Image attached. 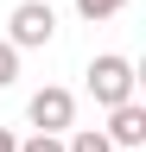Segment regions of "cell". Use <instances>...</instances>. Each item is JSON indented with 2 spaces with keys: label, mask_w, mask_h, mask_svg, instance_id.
Segmentation results:
<instances>
[{
  "label": "cell",
  "mask_w": 146,
  "mask_h": 152,
  "mask_svg": "<svg viewBox=\"0 0 146 152\" xmlns=\"http://www.w3.org/2000/svg\"><path fill=\"white\" fill-rule=\"evenodd\" d=\"M134 64L127 57H114V51H102L95 64H89V95H95L102 108H121V102H134Z\"/></svg>",
  "instance_id": "obj_1"
},
{
  "label": "cell",
  "mask_w": 146,
  "mask_h": 152,
  "mask_svg": "<svg viewBox=\"0 0 146 152\" xmlns=\"http://www.w3.org/2000/svg\"><path fill=\"white\" fill-rule=\"evenodd\" d=\"M51 38H57V13H51L45 0H19L13 19H7V45L13 51H38V45H51Z\"/></svg>",
  "instance_id": "obj_2"
},
{
  "label": "cell",
  "mask_w": 146,
  "mask_h": 152,
  "mask_svg": "<svg viewBox=\"0 0 146 152\" xmlns=\"http://www.w3.org/2000/svg\"><path fill=\"white\" fill-rule=\"evenodd\" d=\"M26 114H32L38 133H64L70 121H76V95H70V89H38V95L26 102Z\"/></svg>",
  "instance_id": "obj_3"
},
{
  "label": "cell",
  "mask_w": 146,
  "mask_h": 152,
  "mask_svg": "<svg viewBox=\"0 0 146 152\" xmlns=\"http://www.w3.org/2000/svg\"><path fill=\"white\" fill-rule=\"evenodd\" d=\"M108 146H146V108L140 102H121V108H108Z\"/></svg>",
  "instance_id": "obj_4"
},
{
  "label": "cell",
  "mask_w": 146,
  "mask_h": 152,
  "mask_svg": "<svg viewBox=\"0 0 146 152\" xmlns=\"http://www.w3.org/2000/svg\"><path fill=\"white\" fill-rule=\"evenodd\" d=\"M64 152H114V146H108V133H102V127H76V133L64 140Z\"/></svg>",
  "instance_id": "obj_5"
},
{
  "label": "cell",
  "mask_w": 146,
  "mask_h": 152,
  "mask_svg": "<svg viewBox=\"0 0 146 152\" xmlns=\"http://www.w3.org/2000/svg\"><path fill=\"white\" fill-rule=\"evenodd\" d=\"M121 7H127V0H76V13L89 19V26H95V19H114Z\"/></svg>",
  "instance_id": "obj_6"
},
{
  "label": "cell",
  "mask_w": 146,
  "mask_h": 152,
  "mask_svg": "<svg viewBox=\"0 0 146 152\" xmlns=\"http://www.w3.org/2000/svg\"><path fill=\"white\" fill-rule=\"evenodd\" d=\"M13 83H19V51L0 38V89H13Z\"/></svg>",
  "instance_id": "obj_7"
},
{
  "label": "cell",
  "mask_w": 146,
  "mask_h": 152,
  "mask_svg": "<svg viewBox=\"0 0 146 152\" xmlns=\"http://www.w3.org/2000/svg\"><path fill=\"white\" fill-rule=\"evenodd\" d=\"M19 152H64V133H32V140H19Z\"/></svg>",
  "instance_id": "obj_8"
},
{
  "label": "cell",
  "mask_w": 146,
  "mask_h": 152,
  "mask_svg": "<svg viewBox=\"0 0 146 152\" xmlns=\"http://www.w3.org/2000/svg\"><path fill=\"white\" fill-rule=\"evenodd\" d=\"M0 152H19V140H13V133H7V127H0Z\"/></svg>",
  "instance_id": "obj_9"
}]
</instances>
